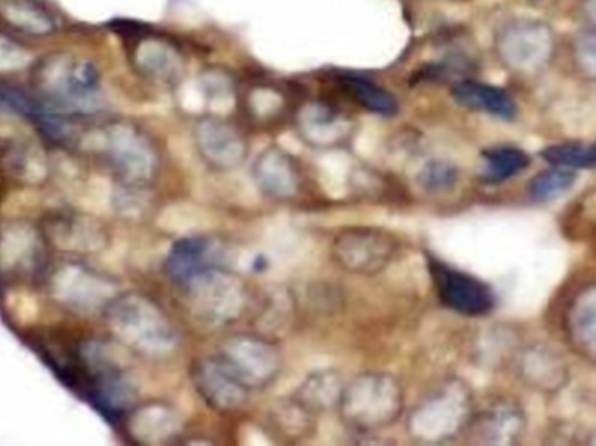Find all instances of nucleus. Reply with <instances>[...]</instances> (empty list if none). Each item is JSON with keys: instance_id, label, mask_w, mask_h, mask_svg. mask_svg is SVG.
I'll use <instances>...</instances> for the list:
<instances>
[{"instance_id": "f257e3e1", "label": "nucleus", "mask_w": 596, "mask_h": 446, "mask_svg": "<svg viewBox=\"0 0 596 446\" xmlns=\"http://www.w3.org/2000/svg\"><path fill=\"white\" fill-rule=\"evenodd\" d=\"M33 85L60 109H95L100 98V73L93 61L69 52L42 58L33 70Z\"/></svg>"}, {"instance_id": "f03ea898", "label": "nucleus", "mask_w": 596, "mask_h": 446, "mask_svg": "<svg viewBox=\"0 0 596 446\" xmlns=\"http://www.w3.org/2000/svg\"><path fill=\"white\" fill-rule=\"evenodd\" d=\"M107 318L122 343L147 356H165L175 349L173 326L149 298L137 294L113 298Z\"/></svg>"}, {"instance_id": "7ed1b4c3", "label": "nucleus", "mask_w": 596, "mask_h": 446, "mask_svg": "<svg viewBox=\"0 0 596 446\" xmlns=\"http://www.w3.org/2000/svg\"><path fill=\"white\" fill-rule=\"evenodd\" d=\"M337 406L349 426L371 433L395 423L404 408V393L391 375H359L344 387Z\"/></svg>"}, {"instance_id": "20e7f679", "label": "nucleus", "mask_w": 596, "mask_h": 446, "mask_svg": "<svg viewBox=\"0 0 596 446\" xmlns=\"http://www.w3.org/2000/svg\"><path fill=\"white\" fill-rule=\"evenodd\" d=\"M494 51L506 69L534 76L555 58L556 33L552 24L536 18L504 21L494 37Z\"/></svg>"}, {"instance_id": "39448f33", "label": "nucleus", "mask_w": 596, "mask_h": 446, "mask_svg": "<svg viewBox=\"0 0 596 446\" xmlns=\"http://www.w3.org/2000/svg\"><path fill=\"white\" fill-rule=\"evenodd\" d=\"M468 389L460 383H448L414 408L408 418V433L423 442H441L459 433L471 420Z\"/></svg>"}, {"instance_id": "423d86ee", "label": "nucleus", "mask_w": 596, "mask_h": 446, "mask_svg": "<svg viewBox=\"0 0 596 446\" xmlns=\"http://www.w3.org/2000/svg\"><path fill=\"white\" fill-rule=\"evenodd\" d=\"M398 239L377 227L340 230L331 245V258L340 269L358 276H374L389 267L398 255Z\"/></svg>"}, {"instance_id": "0eeeda50", "label": "nucleus", "mask_w": 596, "mask_h": 446, "mask_svg": "<svg viewBox=\"0 0 596 446\" xmlns=\"http://www.w3.org/2000/svg\"><path fill=\"white\" fill-rule=\"evenodd\" d=\"M217 356L250 393L275 383L282 366L278 347L255 335L227 338Z\"/></svg>"}, {"instance_id": "6e6552de", "label": "nucleus", "mask_w": 596, "mask_h": 446, "mask_svg": "<svg viewBox=\"0 0 596 446\" xmlns=\"http://www.w3.org/2000/svg\"><path fill=\"white\" fill-rule=\"evenodd\" d=\"M103 147L113 169L129 184H147L158 169V152L137 126L116 122L103 131Z\"/></svg>"}, {"instance_id": "1a4fd4ad", "label": "nucleus", "mask_w": 596, "mask_h": 446, "mask_svg": "<svg viewBox=\"0 0 596 446\" xmlns=\"http://www.w3.org/2000/svg\"><path fill=\"white\" fill-rule=\"evenodd\" d=\"M433 285L439 301L448 309L464 316H485L496 306V295L490 286L471 274L454 269L438 258L427 261Z\"/></svg>"}, {"instance_id": "9d476101", "label": "nucleus", "mask_w": 596, "mask_h": 446, "mask_svg": "<svg viewBox=\"0 0 596 446\" xmlns=\"http://www.w3.org/2000/svg\"><path fill=\"white\" fill-rule=\"evenodd\" d=\"M183 288L192 298L193 307L210 321L230 319L242 306V286L224 267L201 274Z\"/></svg>"}, {"instance_id": "9b49d317", "label": "nucleus", "mask_w": 596, "mask_h": 446, "mask_svg": "<svg viewBox=\"0 0 596 446\" xmlns=\"http://www.w3.org/2000/svg\"><path fill=\"white\" fill-rule=\"evenodd\" d=\"M193 138L199 156L215 169H236L245 162L248 143L241 131L220 117H205L196 125Z\"/></svg>"}, {"instance_id": "f8f14e48", "label": "nucleus", "mask_w": 596, "mask_h": 446, "mask_svg": "<svg viewBox=\"0 0 596 446\" xmlns=\"http://www.w3.org/2000/svg\"><path fill=\"white\" fill-rule=\"evenodd\" d=\"M193 386L199 396L215 410L232 412L245 405L250 396L235 374L218 359L217 354L199 359L192 368Z\"/></svg>"}, {"instance_id": "ddd939ff", "label": "nucleus", "mask_w": 596, "mask_h": 446, "mask_svg": "<svg viewBox=\"0 0 596 446\" xmlns=\"http://www.w3.org/2000/svg\"><path fill=\"white\" fill-rule=\"evenodd\" d=\"M222 266V249L213 239L183 238L171 246L166 258V274L175 285L186 286L208 270Z\"/></svg>"}, {"instance_id": "4468645a", "label": "nucleus", "mask_w": 596, "mask_h": 446, "mask_svg": "<svg viewBox=\"0 0 596 446\" xmlns=\"http://www.w3.org/2000/svg\"><path fill=\"white\" fill-rule=\"evenodd\" d=\"M297 129L309 146L327 149L340 146L351 137L352 122L342 110L321 101H310L298 112Z\"/></svg>"}, {"instance_id": "2eb2a0df", "label": "nucleus", "mask_w": 596, "mask_h": 446, "mask_svg": "<svg viewBox=\"0 0 596 446\" xmlns=\"http://www.w3.org/2000/svg\"><path fill=\"white\" fill-rule=\"evenodd\" d=\"M0 24L24 36H53L60 14L46 0H0Z\"/></svg>"}, {"instance_id": "dca6fc26", "label": "nucleus", "mask_w": 596, "mask_h": 446, "mask_svg": "<svg viewBox=\"0 0 596 446\" xmlns=\"http://www.w3.org/2000/svg\"><path fill=\"white\" fill-rule=\"evenodd\" d=\"M257 186L275 199H291L300 189L297 162L281 149H269L258 157L254 166Z\"/></svg>"}, {"instance_id": "f3484780", "label": "nucleus", "mask_w": 596, "mask_h": 446, "mask_svg": "<svg viewBox=\"0 0 596 446\" xmlns=\"http://www.w3.org/2000/svg\"><path fill=\"white\" fill-rule=\"evenodd\" d=\"M451 97L466 109L488 113L504 121H511L518 110L515 100L506 89L487 85V82L473 81V79H464L451 86Z\"/></svg>"}, {"instance_id": "a211bd4d", "label": "nucleus", "mask_w": 596, "mask_h": 446, "mask_svg": "<svg viewBox=\"0 0 596 446\" xmlns=\"http://www.w3.org/2000/svg\"><path fill=\"white\" fill-rule=\"evenodd\" d=\"M57 295L73 309H95L107 300L110 286L103 279L77 267H67L54 279Z\"/></svg>"}, {"instance_id": "6ab92c4d", "label": "nucleus", "mask_w": 596, "mask_h": 446, "mask_svg": "<svg viewBox=\"0 0 596 446\" xmlns=\"http://www.w3.org/2000/svg\"><path fill=\"white\" fill-rule=\"evenodd\" d=\"M133 61L140 72L158 81H170L180 73L177 49L156 37H140L133 49Z\"/></svg>"}, {"instance_id": "aec40b11", "label": "nucleus", "mask_w": 596, "mask_h": 446, "mask_svg": "<svg viewBox=\"0 0 596 446\" xmlns=\"http://www.w3.org/2000/svg\"><path fill=\"white\" fill-rule=\"evenodd\" d=\"M473 433L484 436L485 442H513L516 435H520L524 427V415L516 410L515 406L499 403L488 410L481 412L479 417H471Z\"/></svg>"}, {"instance_id": "412c9836", "label": "nucleus", "mask_w": 596, "mask_h": 446, "mask_svg": "<svg viewBox=\"0 0 596 446\" xmlns=\"http://www.w3.org/2000/svg\"><path fill=\"white\" fill-rule=\"evenodd\" d=\"M568 337L586 356L596 359V288L585 291L568 310Z\"/></svg>"}, {"instance_id": "4be33fe9", "label": "nucleus", "mask_w": 596, "mask_h": 446, "mask_svg": "<svg viewBox=\"0 0 596 446\" xmlns=\"http://www.w3.org/2000/svg\"><path fill=\"white\" fill-rule=\"evenodd\" d=\"M177 427L175 412L161 405L141 408L129 423L131 435L137 436L141 443H161L162 439L170 438Z\"/></svg>"}, {"instance_id": "5701e85b", "label": "nucleus", "mask_w": 596, "mask_h": 446, "mask_svg": "<svg viewBox=\"0 0 596 446\" xmlns=\"http://www.w3.org/2000/svg\"><path fill=\"white\" fill-rule=\"evenodd\" d=\"M342 86L347 93L361 105L362 109L380 113V116H393L398 110L395 97L387 89L368 81L365 77L352 76V73L344 76Z\"/></svg>"}, {"instance_id": "b1692460", "label": "nucleus", "mask_w": 596, "mask_h": 446, "mask_svg": "<svg viewBox=\"0 0 596 446\" xmlns=\"http://www.w3.org/2000/svg\"><path fill=\"white\" fill-rule=\"evenodd\" d=\"M484 159V180L488 184L509 180L530 165L528 153L515 147H494V149L485 150Z\"/></svg>"}, {"instance_id": "393cba45", "label": "nucleus", "mask_w": 596, "mask_h": 446, "mask_svg": "<svg viewBox=\"0 0 596 446\" xmlns=\"http://www.w3.org/2000/svg\"><path fill=\"white\" fill-rule=\"evenodd\" d=\"M342 390L339 375L322 371V374L310 375L309 380L298 393L297 399L315 414L316 410H322L327 406L339 405Z\"/></svg>"}, {"instance_id": "a878e982", "label": "nucleus", "mask_w": 596, "mask_h": 446, "mask_svg": "<svg viewBox=\"0 0 596 446\" xmlns=\"http://www.w3.org/2000/svg\"><path fill=\"white\" fill-rule=\"evenodd\" d=\"M576 178L574 169L560 168V166L546 169L530 181V186L527 187L528 198L536 202L553 201L573 189Z\"/></svg>"}, {"instance_id": "bb28decb", "label": "nucleus", "mask_w": 596, "mask_h": 446, "mask_svg": "<svg viewBox=\"0 0 596 446\" xmlns=\"http://www.w3.org/2000/svg\"><path fill=\"white\" fill-rule=\"evenodd\" d=\"M544 161L560 168L580 169L595 168L596 166V146L588 143H558V146L548 147L540 152Z\"/></svg>"}, {"instance_id": "cd10ccee", "label": "nucleus", "mask_w": 596, "mask_h": 446, "mask_svg": "<svg viewBox=\"0 0 596 446\" xmlns=\"http://www.w3.org/2000/svg\"><path fill=\"white\" fill-rule=\"evenodd\" d=\"M54 241L64 248L93 249L101 245V236L98 227L91 226V221L67 220L57 221Z\"/></svg>"}, {"instance_id": "c85d7f7f", "label": "nucleus", "mask_w": 596, "mask_h": 446, "mask_svg": "<svg viewBox=\"0 0 596 446\" xmlns=\"http://www.w3.org/2000/svg\"><path fill=\"white\" fill-rule=\"evenodd\" d=\"M522 368H524V377L530 383L540 380V375L546 378V384L552 383L553 386H558V378H565V368L556 356L544 349H533L527 353L522 359Z\"/></svg>"}, {"instance_id": "c756f323", "label": "nucleus", "mask_w": 596, "mask_h": 446, "mask_svg": "<svg viewBox=\"0 0 596 446\" xmlns=\"http://www.w3.org/2000/svg\"><path fill=\"white\" fill-rule=\"evenodd\" d=\"M570 54L577 72L588 81H596V29L580 30L573 39Z\"/></svg>"}, {"instance_id": "7c9ffc66", "label": "nucleus", "mask_w": 596, "mask_h": 446, "mask_svg": "<svg viewBox=\"0 0 596 446\" xmlns=\"http://www.w3.org/2000/svg\"><path fill=\"white\" fill-rule=\"evenodd\" d=\"M423 186L431 190H444L454 186L456 169L441 161H433L423 169Z\"/></svg>"}, {"instance_id": "2f4dec72", "label": "nucleus", "mask_w": 596, "mask_h": 446, "mask_svg": "<svg viewBox=\"0 0 596 446\" xmlns=\"http://www.w3.org/2000/svg\"><path fill=\"white\" fill-rule=\"evenodd\" d=\"M29 63V52L8 37L0 36V72H14Z\"/></svg>"}, {"instance_id": "473e14b6", "label": "nucleus", "mask_w": 596, "mask_h": 446, "mask_svg": "<svg viewBox=\"0 0 596 446\" xmlns=\"http://www.w3.org/2000/svg\"><path fill=\"white\" fill-rule=\"evenodd\" d=\"M577 14L586 29H596V0H579Z\"/></svg>"}]
</instances>
